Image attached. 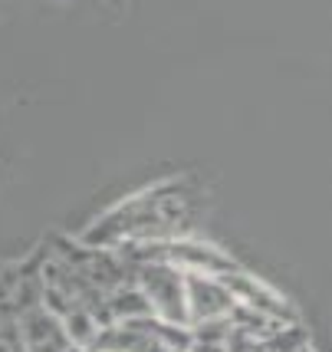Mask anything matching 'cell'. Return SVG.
I'll use <instances>...</instances> for the list:
<instances>
[{
    "label": "cell",
    "instance_id": "obj_1",
    "mask_svg": "<svg viewBox=\"0 0 332 352\" xmlns=\"http://www.w3.org/2000/svg\"><path fill=\"white\" fill-rule=\"evenodd\" d=\"M201 208L204 195L191 178H165L102 211L79 234V241L92 247H129L188 237L197 228Z\"/></svg>",
    "mask_w": 332,
    "mask_h": 352
},
{
    "label": "cell",
    "instance_id": "obj_3",
    "mask_svg": "<svg viewBox=\"0 0 332 352\" xmlns=\"http://www.w3.org/2000/svg\"><path fill=\"white\" fill-rule=\"evenodd\" d=\"M135 283L148 296L151 313L168 322H181L191 326L188 313V274L171 267L165 261H145L135 263Z\"/></svg>",
    "mask_w": 332,
    "mask_h": 352
},
{
    "label": "cell",
    "instance_id": "obj_7",
    "mask_svg": "<svg viewBox=\"0 0 332 352\" xmlns=\"http://www.w3.org/2000/svg\"><path fill=\"white\" fill-rule=\"evenodd\" d=\"M109 313H112V322L135 320V316H148L151 303H148V296L142 293L138 283H125V287L109 293Z\"/></svg>",
    "mask_w": 332,
    "mask_h": 352
},
{
    "label": "cell",
    "instance_id": "obj_8",
    "mask_svg": "<svg viewBox=\"0 0 332 352\" xmlns=\"http://www.w3.org/2000/svg\"><path fill=\"white\" fill-rule=\"evenodd\" d=\"M260 346L263 352H300L309 346V333L302 329V322H283V326H276L267 339H260Z\"/></svg>",
    "mask_w": 332,
    "mask_h": 352
},
{
    "label": "cell",
    "instance_id": "obj_11",
    "mask_svg": "<svg viewBox=\"0 0 332 352\" xmlns=\"http://www.w3.org/2000/svg\"><path fill=\"white\" fill-rule=\"evenodd\" d=\"M300 352H313V349H309V346H306V349H300Z\"/></svg>",
    "mask_w": 332,
    "mask_h": 352
},
{
    "label": "cell",
    "instance_id": "obj_4",
    "mask_svg": "<svg viewBox=\"0 0 332 352\" xmlns=\"http://www.w3.org/2000/svg\"><path fill=\"white\" fill-rule=\"evenodd\" d=\"M16 322H20L27 352H69L73 349V339H69L66 322L43 303V293L27 300V303L16 300Z\"/></svg>",
    "mask_w": 332,
    "mask_h": 352
},
{
    "label": "cell",
    "instance_id": "obj_9",
    "mask_svg": "<svg viewBox=\"0 0 332 352\" xmlns=\"http://www.w3.org/2000/svg\"><path fill=\"white\" fill-rule=\"evenodd\" d=\"M0 352H27V342H23V333H20L16 320L0 322Z\"/></svg>",
    "mask_w": 332,
    "mask_h": 352
},
{
    "label": "cell",
    "instance_id": "obj_5",
    "mask_svg": "<svg viewBox=\"0 0 332 352\" xmlns=\"http://www.w3.org/2000/svg\"><path fill=\"white\" fill-rule=\"evenodd\" d=\"M221 280L227 283V290L234 293V300L241 303V307L247 309H257V313H263V316H273V320H300L296 316V309L289 307L287 300L280 296V293L273 290V287H267L260 276H254L250 270H230V274H221Z\"/></svg>",
    "mask_w": 332,
    "mask_h": 352
},
{
    "label": "cell",
    "instance_id": "obj_6",
    "mask_svg": "<svg viewBox=\"0 0 332 352\" xmlns=\"http://www.w3.org/2000/svg\"><path fill=\"white\" fill-rule=\"evenodd\" d=\"M237 307L234 293L227 290V283L214 274H188V313L191 326L214 320H230V313Z\"/></svg>",
    "mask_w": 332,
    "mask_h": 352
},
{
    "label": "cell",
    "instance_id": "obj_2",
    "mask_svg": "<svg viewBox=\"0 0 332 352\" xmlns=\"http://www.w3.org/2000/svg\"><path fill=\"white\" fill-rule=\"evenodd\" d=\"M129 254L132 263H145V261H165L171 267H178L184 274H230V270H241V263L234 261L230 254H224L217 244L208 241H197L195 234L188 237H171V241H148V244H129L119 247Z\"/></svg>",
    "mask_w": 332,
    "mask_h": 352
},
{
    "label": "cell",
    "instance_id": "obj_10",
    "mask_svg": "<svg viewBox=\"0 0 332 352\" xmlns=\"http://www.w3.org/2000/svg\"><path fill=\"white\" fill-rule=\"evenodd\" d=\"M69 352H102V349H92V346H73Z\"/></svg>",
    "mask_w": 332,
    "mask_h": 352
}]
</instances>
